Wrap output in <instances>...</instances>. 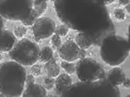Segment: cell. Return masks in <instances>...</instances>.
Listing matches in <instances>:
<instances>
[{"instance_id":"f1b7e54d","label":"cell","mask_w":130,"mask_h":97,"mask_svg":"<svg viewBox=\"0 0 130 97\" xmlns=\"http://www.w3.org/2000/svg\"><path fill=\"white\" fill-rule=\"evenodd\" d=\"M98 2H100L101 4H103V5H105V6H106V5H109V4L113 3L114 1H116V0H97Z\"/></svg>"},{"instance_id":"f546056e","label":"cell","mask_w":130,"mask_h":97,"mask_svg":"<svg viewBox=\"0 0 130 97\" xmlns=\"http://www.w3.org/2000/svg\"><path fill=\"white\" fill-rule=\"evenodd\" d=\"M122 84L123 85V87H124V88H129V87H130V80H129V78H126V77H125V79L123 80V82L122 83Z\"/></svg>"},{"instance_id":"1f68e13d","label":"cell","mask_w":130,"mask_h":97,"mask_svg":"<svg viewBox=\"0 0 130 97\" xmlns=\"http://www.w3.org/2000/svg\"><path fill=\"white\" fill-rule=\"evenodd\" d=\"M33 42L34 43H39V42H41V39H39V38H37V37L33 36Z\"/></svg>"},{"instance_id":"e0dca14e","label":"cell","mask_w":130,"mask_h":97,"mask_svg":"<svg viewBox=\"0 0 130 97\" xmlns=\"http://www.w3.org/2000/svg\"><path fill=\"white\" fill-rule=\"evenodd\" d=\"M47 3L44 0H32V9L39 14V16L45 13L47 11Z\"/></svg>"},{"instance_id":"83f0119b","label":"cell","mask_w":130,"mask_h":97,"mask_svg":"<svg viewBox=\"0 0 130 97\" xmlns=\"http://www.w3.org/2000/svg\"><path fill=\"white\" fill-rule=\"evenodd\" d=\"M87 56V52H86V49H81L80 48V52H79V57L78 58L79 59H82V58H85Z\"/></svg>"},{"instance_id":"8d00e7d4","label":"cell","mask_w":130,"mask_h":97,"mask_svg":"<svg viewBox=\"0 0 130 97\" xmlns=\"http://www.w3.org/2000/svg\"><path fill=\"white\" fill-rule=\"evenodd\" d=\"M51 1H52V2H53V1H54V0H51Z\"/></svg>"},{"instance_id":"5b68a950","label":"cell","mask_w":130,"mask_h":97,"mask_svg":"<svg viewBox=\"0 0 130 97\" xmlns=\"http://www.w3.org/2000/svg\"><path fill=\"white\" fill-rule=\"evenodd\" d=\"M40 47L33 41L25 38L16 42L13 47L9 51L11 60L18 62L23 66H31L39 59Z\"/></svg>"},{"instance_id":"8992f818","label":"cell","mask_w":130,"mask_h":97,"mask_svg":"<svg viewBox=\"0 0 130 97\" xmlns=\"http://www.w3.org/2000/svg\"><path fill=\"white\" fill-rule=\"evenodd\" d=\"M32 10V0H0V15L11 21H21Z\"/></svg>"},{"instance_id":"2e32d148","label":"cell","mask_w":130,"mask_h":97,"mask_svg":"<svg viewBox=\"0 0 130 97\" xmlns=\"http://www.w3.org/2000/svg\"><path fill=\"white\" fill-rule=\"evenodd\" d=\"M53 58V50L50 46H44L42 49H40L39 59L41 62L46 63L47 61Z\"/></svg>"},{"instance_id":"d4e9b609","label":"cell","mask_w":130,"mask_h":97,"mask_svg":"<svg viewBox=\"0 0 130 97\" xmlns=\"http://www.w3.org/2000/svg\"><path fill=\"white\" fill-rule=\"evenodd\" d=\"M30 72H31V75H32V76H40L42 74H43V69H42V67H41V65L34 63L33 65H31Z\"/></svg>"},{"instance_id":"52a82bcc","label":"cell","mask_w":130,"mask_h":97,"mask_svg":"<svg viewBox=\"0 0 130 97\" xmlns=\"http://www.w3.org/2000/svg\"><path fill=\"white\" fill-rule=\"evenodd\" d=\"M75 74L80 81H95L105 77L106 73L96 59L85 58L76 63Z\"/></svg>"},{"instance_id":"7402d4cb","label":"cell","mask_w":130,"mask_h":97,"mask_svg":"<svg viewBox=\"0 0 130 97\" xmlns=\"http://www.w3.org/2000/svg\"><path fill=\"white\" fill-rule=\"evenodd\" d=\"M27 31H28V28H27L24 25H17V26H15L14 27L13 34H14L15 37H17V38H23V37L26 35Z\"/></svg>"},{"instance_id":"8fae6325","label":"cell","mask_w":130,"mask_h":97,"mask_svg":"<svg viewBox=\"0 0 130 97\" xmlns=\"http://www.w3.org/2000/svg\"><path fill=\"white\" fill-rule=\"evenodd\" d=\"M17 42L16 37L10 30L4 29L0 32V51L9 52Z\"/></svg>"},{"instance_id":"5bb4252c","label":"cell","mask_w":130,"mask_h":97,"mask_svg":"<svg viewBox=\"0 0 130 97\" xmlns=\"http://www.w3.org/2000/svg\"><path fill=\"white\" fill-rule=\"evenodd\" d=\"M74 42L81 49H88L91 45H93L92 40L87 34L84 32H78L74 38Z\"/></svg>"},{"instance_id":"4316f807","label":"cell","mask_w":130,"mask_h":97,"mask_svg":"<svg viewBox=\"0 0 130 97\" xmlns=\"http://www.w3.org/2000/svg\"><path fill=\"white\" fill-rule=\"evenodd\" d=\"M5 26H6V20H5L4 17H2L0 15V32L5 29Z\"/></svg>"},{"instance_id":"ffe728a7","label":"cell","mask_w":130,"mask_h":97,"mask_svg":"<svg viewBox=\"0 0 130 97\" xmlns=\"http://www.w3.org/2000/svg\"><path fill=\"white\" fill-rule=\"evenodd\" d=\"M113 16L117 21H123L126 17V11L123 8H116L113 11Z\"/></svg>"},{"instance_id":"d6a6232c","label":"cell","mask_w":130,"mask_h":97,"mask_svg":"<svg viewBox=\"0 0 130 97\" xmlns=\"http://www.w3.org/2000/svg\"><path fill=\"white\" fill-rule=\"evenodd\" d=\"M124 11H126V12H129L130 11V6H129V4H128V5H125V6H124Z\"/></svg>"},{"instance_id":"484cf974","label":"cell","mask_w":130,"mask_h":97,"mask_svg":"<svg viewBox=\"0 0 130 97\" xmlns=\"http://www.w3.org/2000/svg\"><path fill=\"white\" fill-rule=\"evenodd\" d=\"M35 76H32V75H27L26 76V85L27 86H29V85H31L33 83H35V78H34Z\"/></svg>"},{"instance_id":"6da1fadb","label":"cell","mask_w":130,"mask_h":97,"mask_svg":"<svg viewBox=\"0 0 130 97\" xmlns=\"http://www.w3.org/2000/svg\"><path fill=\"white\" fill-rule=\"evenodd\" d=\"M59 20L69 28L87 34L95 45L115 33V26L105 5L97 0H54Z\"/></svg>"},{"instance_id":"4dcf8cb0","label":"cell","mask_w":130,"mask_h":97,"mask_svg":"<svg viewBox=\"0 0 130 97\" xmlns=\"http://www.w3.org/2000/svg\"><path fill=\"white\" fill-rule=\"evenodd\" d=\"M130 2V0H118V3L121 6H125V5H128Z\"/></svg>"},{"instance_id":"30bf717a","label":"cell","mask_w":130,"mask_h":97,"mask_svg":"<svg viewBox=\"0 0 130 97\" xmlns=\"http://www.w3.org/2000/svg\"><path fill=\"white\" fill-rule=\"evenodd\" d=\"M72 85V79L69 74H59L55 79L54 83V91L55 93L62 96V94Z\"/></svg>"},{"instance_id":"d6986e66","label":"cell","mask_w":130,"mask_h":97,"mask_svg":"<svg viewBox=\"0 0 130 97\" xmlns=\"http://www.w3.org/2000/svg\"><path fill=\"white\" fill-rule=\"evenodd\" d=\"M61 67L64 69V70L66 71V73H67V74H69V75H72V74H75L76 64H74L73 62L63 60L61 62Z\"/></svg>"},{"instance_id":"e575fe53","label":"cell","mask_w":130,"mask_h":97,"mask_svg":"<svg viewBox=\"0 0 130 97\" xmlns=\"http://www.w3.org/2000/svg\"><path fill=\"white\" fill-rule=\"evenodd\" d=\"M2 96H4V95L2 93H1V92H0V97H2Z\"/></svg>"},{"instance_id":"603a6c76","label":"cell","mask_w":130,"mask_h":97,"mask_svg":"<svg viewBox=\"0 0 130 97\" xmlns=\"http://www.w3.org/2000/svg\"><path fill=\"white\" fill-rule=\"evenodd\" d=\"M54 83H55L54 77H51V76H47L45 78H44L43 86L47 90H51L53 89V87H54Z\"/></svg>"},{"instance_id":"9a60e30c","label":"cell","mask_w":130,"mask_h":97,"mask_svg":"<svg viewBox=\"0 0 130 97\" xmlns=\"http://www.w3.org/2000/svg\"><path fill=\"white\" fill-rule=\"evenodd\" d=\"M44 70L47 76L54 77V78L60 74V66L57 64L56 60L54 59L47 61L45 64V67H44Z\"/></svg>"},{"instance_id":"277c9868","label":"cell","mask_w":130,"mask_h":97,"mask_svg":"<svg viewBox=\"0 0 130 97\" xmlns=\"http://www.w3.org/2000/svg\"><path fill=\"white\" fill-rule=\"evenodd\" d=\"M129 55V43L123 37L111 34L100 44V56L105 63L117 66L123 63Z\"/></svg>"},{"instance_id":"ba28073f","label":"cell","mask_w":130,"mask_h":97,"mask_svg":"<svg viewBox=\"0 0 130 97\" xmlns=\"http://www.w3.org/2000/svg\"><path fill=\"white\" fill-rule=\"evenodd\" d=\"M55 26V23L52 19L48 17H39L33 24L31 30L33 36L43 40L47 39L54 34Z\"/></svg>"},{"instance_id":"d590c367","label":"cell","mask_w":130,"mask_h":97,"mask_svg":"<svg viewBox=\"0 0 130 97\" xmlns=\"http://www.w3.org/2000/svg\"><path fill=\"white\" fill-rule=\"evenodd\" d=\"M44 1H48V0H44Z\"/></svg>"},{"instance_id":"7a4b0ae2","label":"cell","mask_w":130,"mask_h":97,"mask_svg":"<svg viewBox=\"0 0 130 97\" xmlns=\"http://www.w3.org/2000/svg\"><path fill=\"white\" fill-rule=\"evenodd\" d=\"M27 71L14 60L0 64V92L4 96H21L24 90Z\"/></svg>"},{"instance_id":"3957f363","label":"cell","mask_w":130,"mask_h":97,"mask_svg":"<svg viewBox=\"0 0 130 97\" xmlns=\"http://www.w3.org/2000/svg\"><path fill=\"white\" fill-rule=\"evenodd\" d=\"M64 97H119L118 86H114L104 77L95 81H80L72 84L64 93Z\"/></svg>"},{"instance_id":"9c48e42d","label":"cell","mask_w":130,"mask_h":97,"mask_svg":"<svg viewBox=\"0 0 130 97\" xmlns=\"http://www.w3.org/2000/svg\"><path fill=\"white\" fill-rule=\"evenodd\" d=\"M80 48L76 44L75 42L72 40H68L64 43H62L61 46L58 48V55L59 57L66 61L73 62L78 59L79 57Z\"/></svg>"},{"instance_id":"ac0fdd59","label":"cell","mask_w":130,"mask_h":97,"mask_svg":"<svg viewBox=\"0 0 130 97\" xmlns=\"http://www.w3.org/2000/svg\"><path fill=\"white\" fill-rule=\"evenodd\" d=\"M39 17H40L39 14L32 9L31 11L29 12V14L28 15L26 18L22 19L21 23H22V25H24L25 26H31V25H33V24L37 21V19L39 18Z\"/></svg>"},{"instance_id":"44dd1931","label":"cell","mask_w":130,"mask_h":97,"mask_svg":"<svg viewBox=\"0 0 130 97\" xmlns=\"http://www.w3.org/2000/svg\"><path fill=\"white\" fill-rule=\"evenodd\" d=\"M69 27L63 24V25H57V26H55L54 33L57 34V35H59L60 37H65L66 35L69 33Z\"/></svg>"},{"instance_id":"836d02e7","label":"cell","mask_w":130,"mask_h":97,"mask_svg":"<svg viewBox=\"0 0 130 97\" xmlns=\"http://www.w3.org/2000/svg\"><path fill=\"white\" fill-rule=\"evenodd\" d=\"M3 59V54H2V52L0 51V61Z\"/></svg>"},{"instance_id":"4fadbf2b","label":"cell","mask_w":130,"mask_h":97,"mask_svg":"<svg viewBox=\"0 0 130 97\" xmlns=\"http://www.w3.org/2000/svg\"><path fill=\"white\" fill-rule=\"evenodd\" d=\"M22 96L24 97H45L47 96V90L39 84L33 83L29 86H27L25 90H23Z\"/></svg>"},{"instance_id":"cb8c5ba5","label":"cell","mask_w":130,"mask_h":97,"mask_svg":"<svg viewBox=\"0 0 130 97\" xmlns=\"http://www.w3.org/2000/svg\"><path fill=\"white\" fill-rule=\"evenodd\" d=\"M51 47L54 49V50H58V48L61 46L62 44V40L61 37L55 34V35H52L51 40Z\"/></svg>"},{"instance_id":"7c38bea8","label":"cell","mask_w":130,"mask_h":97,"mask_svg":"<svg viewBox=\"0 0 130 97\" xmlns=\"http://www.w3.org/2000/svg\"><path fill=\"white\" fill-rule=\"evenodd\" d=\"M105 77L108 79V81L112 85L119 86V85H122L126 76L122 68H120L118 66H113V68L110 69L107 74H105Z\"/></svg>"}]
</instances>
